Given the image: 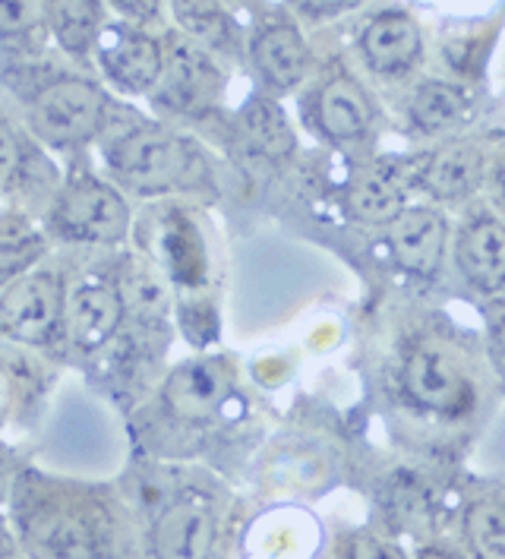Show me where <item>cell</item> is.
Wrapping results in <instances>:
<instances>
[{"mask_svg":"<svg viewBox=\"0 0 505 559\" xmlns=\"http://www.w3.org/2000/svg\"><path fill=\"white\" fill-rule=\"evenodd\" d=\"M16 522L32 559H115L111 506L63 487H20Z\"/></svg>","mask_w":505,"mask_h":559,"instance_id":"6da1fadb","label":"cell"},{"mask_svg":"<svg viewBox=\"0 0 505 559\" xmlns=\"http://www.w3.org/2000/svg\"><path fill=\"white\" fill-rule=\"evenodd\" d=\"M105 162L127 187L143 193L183 187L196 171V152L180 136L152 123L115 133L105 143Z\"/></svg>","mask_w":505,"mask_h":559,"instance_id":"7a4b0ae2","label":"cell"},{"mask_svg":"<svg viewBox=\"0 0 505 559\" xmlns=\"http://www.w3.org/2000/svg\"><path fill=\"white\" fill-rule=\"evenodd\" d=\"M32 127L51 146H80L92 140L108 118V102L89 80L63 76L32 98Z\"/></svg>","mask_w":505,"mask_h":559,"instance_id":"3957f363","label":"cell"},{"mask_svg":"<svg viewBox=\"0 0 505 559\" xmlns=\"http://www.w3.org/2000/svg\"><path fill=\"white\" fill-rule=\"evenodd\" d=\"M60 235L89 243H118L130 228V209L118 190L95 177H76L67 183L55 209Z\"/></svg>","mask_w":505,"mask_h":559,"instance_id":"277c9868","label":"cell"},{"mask_svg":"<svg viewBox=\"0 0 505 559\" xmlns=\"http://www.w3.org/2000/svg\"><path fill=\"white\" fill-rule=\"evenodd\" d=\"M95 55L101 73L130 95L149 92L165 67V48L158 45V38L136 29L133 23L101 26L95 35Z\"/></svg>","mask_w":505,"mask_h":559,"instance_id":"5b68a950","label":"cell"},{"mask_svg":"<svg viewBox=\"0 0 505 559\" xmlns=\"http://www.w3.org/2000/svg\"><path fill=\"white\" fill-rule=\"evenodd\" d=\"M63 320V292L48 272H32L16 278L0 295V325L20 342H48Z\"/></svg>","mask_w":505,"mask_h":559,"instance_id":"8992f818","label":"cell"},{"mask_svg":"<svg viewBox=\"0 0 505 559\" xmlns=\"http://www.w3.org/2000/svg\"><path fill=\"white\" fill-rule=\"evenodd\" d=\"M218 537L212 506L196 497L168 502L149 528L152 559H208Z\"/></svg>","mask_w":505,"mask_h":559,"instance_id":"52a82bcc","label":"cell"},{"mask_svg":"<svg viewBox=\"0 0 505 559\" xmlns=\"http://www.w3.org/2000/svg\"><path fill=\"white\" fill-rule=\"evenodd\" d=\"M158 102L175 111H200L208 108L221 88V73L203 48L190 41H175L165 51V67L158 76Z\"/></svg>","mask_w":505,"mask_h":559,"instance_id":"ba28073f","label":"cell"},{"mask_svg":"<svg viewBox=\"0 0 505 559\" xmlns=\"http://www.w3.org/2000/svg\"><path fill=\"white\" fill-rule=\"evenodd\" d=\"M123 320V295L101 275H86L76 282L63 304V323L76 348H101Z\"/></svg>","mask_w":505,"mask_h":559,"instance_id":"9c48e42d","label":"cell"},{"mask_svg":"<svg viewBox=\"0 0 505 559\" xmlns=\"http://www.w3.org/2000/svg\"><path fill=\"white\" fill-rule=\"evenodd\" d=\"M388 250L405 272L433 278L443 265L446 218L433 209H401L388 222Z\"/></svg>","mask_w":505,"mask_h":559,"instance_id":"30bf717a","label":"cell"},{"mask_svg":"<svg viewBox=\"0 0 505 559\" xmlns=\"http://www.w3.org/2000/svg\"><path fill=\"white\" fill-rule=\"evenodd\" d=\"M401 385L411 395V402L430 408V412H458L468 405V383L455 360L440 348H417L405 360Z\"/></svg>","mask_w":505,"mask_h":559,"instance_id":"8fae6325","label":"cell"},{"mask_svg":"<svg viewBox=\"0 0 505 559\" xmlns=\"http://www.w3.org/2000/svg\"><path fill=\"white\" fill-rule=\"evenodd\" d=\"M228 389H231V377L221 364L196 360V364L180 367L168 380L165 402L183 420H206L225 405Z\"/></svg>","mask_w":505,"mask_h":559,"instance_id":"7c38bea8","label":"cell"},{"mask_svg":"<svg viewBox=\"0 0 505 559\" xmlns=\"http://www.w3.org/2000/svg\"><path fill=\"white\" fill-rule=\"evenodd\" d=\"M423 41L420 29L408 13H395L386 10L380 16H373L366 23V29L360 35V51L363 60L376 70V73H401L408 70L420 55Z\"/></svg>","mask_w":505,"mask_h":559,"instance_id":"4fadbf2b","label":"cell"},{"mask_svg":"<svg viewBox=\"0 0 505 559\" xmlns=\"http://www.w3.org/2000/svg\"><path fill=\"white\" fill-rule=\"evenodd\" d=\"M458 265L480 292L505 288V225L496 218H474L458 237Z\"/></svg>","mask_w":505,"mask_h":559,"instance_id":"5bb4252c","label":"cell"},{"mask_svg":"<svg viewBox=\"0 0 505 559\" xmlns=\"http://www.w3.org/2000/svg\"><path fill=\"white\" fill-rule=\"evenodd\" d=\"M423 190L436 200L458 203L471 197L483 180V155L471 143H448L430 155V162L420 171Z\"/></svg>","mask_w":505,"mask_h":559,"instance_id":"9a60e30c","label":"cell"},{"mask_svg":"<svg viewBox=\"0 0 505 559\" xmlns=\"http://www.w3.org/2000/svg\"><path fill=\"white\" fill-rule=\"evenodd\" d=\"M253 63L268 86L294 88L306 73L310 51L294 26H266L253 41Z\"/></svg>","mask_w":505,"mask_h":559,"instance_id":"2e32d148","label":"cell"},{"mask_svg":"<svg viewBox=\"0 0 505 559\" xmlns=\"http://www.w3.org/2000/svg\"><path fill=\"white\" fill-rule=\"evenodd\" d=\"M316 118L326 136L338 143H354L370 127V105L351 80H332L320 92Z\"/></svg>","mask_w":505,"mask_h":559,"instance_id":"e0dca14e","label":"cell"},{"mask_svg":"<svg viewBox=\"0 0 505 559\" xmlns=\"http://www.w3.org/2000/svg\"><path fill=\"white\" fill-rule=\"evenodd\" d=\"M351 209L363 222L388 225L405 209V197H401V190H398V183L392 177L366 175L351 187Z\"/></svg>","mask_w":505,"mask_h":559,"instance_id":"ac0fdd59","label":"cell"},{"mask_svg":"<svg viewBox=\"0 0 505 559\" xmlns=\"http://www.w3.org/2000/svg\"><path fill=\"white\" fill-rule=\"evenodd\" d=\"M465 111V95L448 83H426L411 98V120L423 133L446 130Z\"/></svg>","mask_w":505,"mask_h":559,"instance_id":"d6986e66","label":"cell"},{"mask_svg":"<svg viewBox=\"0 0 505 559\" xmlns=\"http://www.w3.org/2000/svg\"><path fill=\"white\" fill-rule=\"evenodd\" d=\"M45 253V237L16 215H0V275H16Z\"/></svg>","mask_w":505,"mask_h":559,"instance_id":"ffe728a7","label":"cell"},{"mask_svg":"<svg viewBox=\"0 0 505 559\" xmlns=\"http://www.w3.org/2000/svg\"><path fill=\"white\" fill-rule=\"evenodd\" d=\"M465 531L477 559H505V506L503 502H474L468 509Z\"/></svg>","mask_w":505,"mask_h":559,"instance_id":"44dd1931","label":"cell"},{"mask_svg":"<svg viewBox=\"0 0 505 559\" xmlns=\"http://www.w3.org/2000/svg\"><path fill=\"white\" fill-rule=\"evenodd\" d=\"M55 23L67 48H83L98 35V0H55Z\"/></svg>","mask_w":505,"mask_h":559,"instance_id":"7402d4cb","label":"cell"},{"mask_svg":"<svg viewBox=\"0 0 505 559\" xmlns=\"http://www.w3.org/2000/svg\"><path fill=\"white\" fill-rule=\"evenodd\" d=\"M175 16L183 29L208 45H221L228 38V16L218 0H171Z\"/></svg>","mask_w":505,"mask_h":559,"instance_id":"603a6c76","label":"cell"},{"mask_svg":"<svg viewBox=\"0 0 505 559\" xmlns=\"http://www.w3.org/2000/svg\"><path fill=\"white\" fill-rule=\"evenodd\" d=\"M250 130H253V136H256L268 152H278V148L288 146V127H285L281 115H278L275 108H268L266 102H260V108L250 115Z\"/></svg>","mask_w":505,"mask_h":559,"instance_id":"cb8c5ba5","label":"cell"},{"mask_svg":"<svg viewBox=\"0 0 505 559\" xmlns=\"http://www.w3.org/2000/svg\"><path fill=\"white\" fill-rule=\"evenodd\" d=\"M51 0H0V32H26Z\"/></svg>","mask_w":505,"mask_h":559,"instance_id":"d4e9b609","label":"cell"},{"mask_svg":"<svg viewBox=\"0 0 505 559\" xmlns=\"http://www.w3.org/2000/svg\"><path fill=\"white\" fill-rule=\"evenodd\" d=\"M108 3L118 10L127 23H136V26L152 23L161 13V0H108Z\"/></svg>","mask_w":505,"mask_h":559,"instance_id":"484cf974","label":"cell"},{"mask_svg":"<svg viewBox=\"0 0 505 559\" xmlns=\"http://www.w3.org/2000/svg\"><path fill=\"white\" fill-rule=\"evenodd\" d=\"M20 158H23V148L16 143L13 130L7 123H0V183H7L10 177L16 175Z\"/></svg>","mask_w":505,"mask_h":559,"instance_id":"4316f807","label":"cell"},{"mask_svg":"<svg viewBox=\"0 0 505 559\" xmlns=\"http://www.w3.org/2000/svg\"><path fill=\"white\" fill-rule=\"evenodd\" d=\"M298 3L306 10V13H332V10L348 7L351 0H298Z\"/></svg>","mask_w":505,"mask_h":559,"instance_id":"83f0119b","label":"cell"},{"mask_svg":"<svg viewBox=\"0 0 505 559\" xmlns=\"http://www.w3.org/2000/svg\"><path fill=\"white\" fill-rule=\"evenodd\" d=\"M0 559H32V557L20 554L16 547H10V540H3V537H0Z\"/></svg>","mask_w":505,"mask_h":559,"instance_id":"f1b7e54d","label":"cell"},{"mask_svg":"<svg viewBox=\"0 0 505 559\" xmlns=\"http://www.w3.org/2000/svg\"><path fill=\"white\" fill-rule=\"evenodd\" d=\"M370 559H398V554H392L388 547H376V550L370 554Z\"/></svg>","mask_w":505,"mask_h":559,"instance_id":"f546056e","label":"cell"},{"mask_svg":"<svg viewBox=\"0 0 505 559\" xmlns=\"http://www.w3.org/2000/svg\"><path fill=\"white\" fill-rule=\"evenodd\" d=\"M420 559H461V557H455V554H443V550H426Z\"/></svg>","mask_w":505,"mask_h":559,"instance_id":"4dcf8cb0","label":"cell"},{"mask_svg":"<svg viewBox=\"0 0 505 559\" xmlns=\"http://www.w3.org/2000/svg\"><path fill=\"white\" fill-rule=\"evenodd\" d=\"M500 187H503V197H505V165H503V175H500Z\"/></svg>","mask_w":505,"mask_h":559,"instance_id":"1f68e13d","label":"cell"}]
</instances>
